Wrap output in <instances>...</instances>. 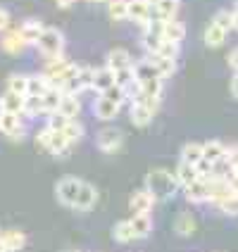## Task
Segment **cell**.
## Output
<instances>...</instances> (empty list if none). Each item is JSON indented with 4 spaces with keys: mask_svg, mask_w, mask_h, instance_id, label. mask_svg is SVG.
I'll list each match as a JSON object with an SVG mask.
<instances>
[{
    "mask_svg": "<svg viewBox=\"0 0 238 252\" xmlns=\"http://www.w3.org/2000/svg\"><path fill=\"white\" fill-rule=\"evenodd\" d=\"M145 188L150 190V195H153L157 202H165V200L176 195V190L181 188V183L176 179V174H171L167 169L157 167V169H153V171H148V176H145Z\"/></svg>",
    "mask_w": 238,
    "mask_h": 252,
    "instance_id": "cell-1",
    "label": "cell"
},
{
    "mask_svg": "<svg viewBox=\"0 0 238 252\" xmlns=\"http://www.w3.org/2000/svg\"><path fill=\"white\" fill-rule=\"evenodd\" d=\"M131 98V122L136 126H148L153 122V117L160 110V98H148V95H129Z\"/></svg>",
    "mask_w": 238,
    "mask_h": 252,
    "instance_id": "cell-2",
    "label": "cell"
},
{
    "mask_svg": "<svg viewBox=\"0 0 238 252\" xmlns=\"http://www.w3.org/2000/svg\"><path fill=\"white\" fill-rule=\"evenodd\" d=\"M36 145L43 148V150H48V153L57 155V157H65L71 148V143L67 140V136H65L62 131H53V128H48V126L36 136Z\"/></svg>",
    "mask_w": 238,
    "mask_h": 252,
    "instance_id": "cell-3",
    "label": "cell"
},
{
    "mask_svg": "<svg viewBox=\"0 0 238 252\" xmlns=\"http://www.w3.org/2000/svg\"><path fill=\"white\" fill-rule=\"evenodd\" d=\"M36 48H38L41 55H45V57L62 55V50H65V33H62L60 29L45 27L41 33V38L36 41Z\"/></svg>",
    "mask_w": 238,
    "mask_h": 252,
    "instance_id": "cell-4",
    "label": "cell"
},
{
    "mask_svg": "<svg viewBox=\"0 0 238 252\" xmlns=\"http://www.w3.org/2000/svg\"><path fill=\"white\" fill-rule=\"evenodd\" d=\"M81 179H76V176H62L55 186V195L57 200L65 205V207H71L74 210V202H76V195H79V190H81Z\"/></svg>",
    "mask_w": 238,
    "mask_h": 252,
    "instance_id": "cell-5",
    "label": "cell"
},
{
    "mask_svg": "<svg viewBox=\"0 0 238 252\" xmlns=\"http://www.w3.org/2000/svg\"><path fill=\"white\" fill-rule=\"evenodd\" d=\"M129 19L140 29H148L155 22L153 2L150 0H129Z\"/></svg>",
    "mask_w": 238,
    "mask_h": 252,
    "instance_id": "cell-6",
    "label": "cell"
},
{
    "mask_svg": "<svg viewBox=\"0 0 238 252\" xmlns=\"http://www.w3.org/2000/svg\"><path fill=\"white\" fill-rule=\"evenodd\" d=\"M148 29L157 31L162 38H167V41H171V43H181L183 36H186V27H183L179 19H167V22H157V19H155Z\"/></svg>",
    "mask_w": 238,
    "mask_h": 252,
    "instance_id": "cell-7",
    "label": "cell"
},
{
    "mask_svg": "<svg viewBox=\"0 0 238 252\" xmlns=\"http://www.w3.org/2000/svg\"><path fill=\"white\" fill-rule=\"evenodd\" d=\"M122 145H124V133L119 131V128H102L98 133V148L100 153L105 155H112L117 150H122Z\"/></svg>",
    "mask_w": 238,
    "mask_h": 252,
    "instance_id": "cell-8",
    "label": "cell"
},
{
    "mask_svg": "<svg viewBox=\"0 0 238 252\" xmlns=\"http://www.w3.org/2000/svg\"><path fill=\"white\" fill-rule=\"evenodd\" d=\"M0 133L7 136L12 140H19L24 136V122H22V114H12V112H0Z\"/></svg>",
    "mask_w": 238,
    "mask_h": 252,
    "instance_id": "cell-9",
    "label": "cell"
},
{
    "mask_svg": "<svg viewBox=\"0 0 238 252\" xmlns=\"http://www.w3.org/2000/svg\"><path fill=\"white\" fill-rule=\"evenodd\" d=\"M183 193H186V200L188 202H207L210 200V181H207V176H200L196 179L193 183H188V186H183Z\"/></svg>",
    "mask_w": 238,
    "mask_h": 252,
    "instance_id": "cell-10",
    "label": "cell"
},
{
    "mask_svg": "<svg viewBox=\"0 0 238 252\" xmlns=\"http://www.w3.org/2000/svg\"><path fill=\"white\" fill-rule=\"evenodd\" d=\"M122 110V102H114V100L105 98V95H98V100L93 102V114L98 117L100 122H110L114 119Z\"/></svg>",
    "mask_w": 238,
    "mask_h": 252,
    "instance_id": "cell-11",
    "label": "cell"
},
{
    "mask_svg": "<svg viewBox=\"0 0 238 252\" xmlns=\"http://www.w3.org/2000/svg\"><path fill=\"white\" fill-rule=\"evenodd\" d=\"M0 48H2L5 53H10V55H19V53L27 48V43H24L22 33H19L17 29H5V31H2V38H0Z\"/></svg>",
    "mask_w": 238,
    "mask_h": 252,
    "instance_id": "cell-12",
    "label": "cell"
},
{
    "mask_svg": "<svg viewBox=\"0 0 238 252\" xmlns=\"http://www.w3.org/2000/svg\"><path fill=\"white\" fill-rule=\"evenodd\" d=\"M179 7H181V0H157V2H153V17L157 22L176 19Z\"/></svg>",
    "mask_w": 238,
    "mask_h": 252,
    "instance_id": "cell-13",
    "label": "cell"
},
{
    "mask_svg": "<svg viewBox=\"0 0 238 252\" xmlns=\"http://www.w3.org/2000/svg\"><path fill=\"white\" fill-rule=\"evenodd\" d=\"M96 202H98V190L91 186V183H81V190H79V195H76V202H74V210L79 212H88L96 207Z\"/></svg>",
    "mask_w": 238,
    "mask_h": 252,
    "instance_id": "cell-14",
    "label": "cell"
},
{
    "mask_svg": "<svg viewBox=\"0 0 238 252\" xmlns=\"http://www.w3.org/2000/svg\"><path fill=\"white\" fill-rule=\"evenodd\" d=\"M105 67H110L112 71H119V69H126V67H134V57L129 50L124 48H114L107 53V60H105Z\"/></svg>",
    "mask_w": 238,
    "mask_h": 252,
    "instance_id": "cell-15",
    "label": "cell"
},
{
    "mask_svg": "<svg viewBox=\"0 0 238 252\" xmlns=\"http://www.w3.org/2000/svg\"><path fill=\"white\" fill-rule=\"evenodd\" d=\"M24 98L14 91H5L0 95V112H12V114H24Z\"/></svg>",
    "mask_w": 238,
    "mask_h": 252,
    "instance_id": "cell-16",
    "label": "cell"
},
{
    "mask_svg": "<svg viewBox=\"0 0 238 252\" xmlns=\"http://www.w3.org/2000/svg\"><path fill=\"white\" fill-rule=\"evenodd\" d=\"M155 202H157V200H155V197L150 195V190L145 188V190H138V193H134V195H131L129 207H131L134 214H143V212H153Z\"/></svg>",
    "mask_w": 238,
    "mask_h": 252,
    "instance_id": "cell-17",
    "label": "cell"
},
{
    "mask_svg": "<svg viewBox=\"0 0 238 252\" xmlns=\"http://www.w3.org/2000/svg\"><path fill=\"white\" fill-rule=\"evenodd\" d=\"M129 221H131V228H134V238H148L153 233V217H150V212L134 214Z\"/></svg>",
    "mask_w": 238,
    "mask_h": 252,
    "instance_id": "cell-18",
    "label": "cell"
},
{
    "mask_svg": "<svg viewBox=\"0 0 238 252\" xmlns=\"http://www.w3.org/2000/svg\"><path fill=\"white\" fill-rule=\"evenodd\" d=\"M43 24L38 22V19H24L22 24H19V33H22V38H24V43L27 45H36V41L41 38V33H43Z\"/></svg>",
    "mask_w": 238,
    "mask_h": 252,
    "instance_id": "cell-19",
    "label": "cell"
},
{
    "mask_svg": "<svg viewBox=\"0 0 238 252\" xmlns=\"http://www.w3.org/2000/svg\"><path fill=\"white\" fill-rule=\"evenodd\" d=\"M134 76H136V81H150V79H165L160 69L155 67L153 62L145 57V60H138V62H134Z\"/></svg>",
    "mask_w": 238,
    "mask_h": 252,
    "instance_id": "cell-20",
    "label": "cell"
},
{
    "mask_svg": "<svg viewBox=\"0 0 238 252\" xmlns=\"http://www.w3.org/2000/svg\"><path fill=\"white\" fill-rule=\"evenodd\" d=\"M57 112L65 114L67 119H76L79 112H81V102H79V95L76 93H62V100H60V107Z\"/></svg>",
    "mask_w": 238,
    "mask_h": 252,
    "instance_id": "cell-21",
    "label": "cell"
},
{
    "mask_svg": "<svg viewBox=\"0 0 238 252\" xmlns=\"http://www.w3.org/2000/svg\"><path fill=\"white\" fill-rule=\"evenodd\" d=\"M0 240L2 245L7 248V252H19L27 245V236L17 228H7V231H0Z\"/></svg>",
    "mask_w": 238,
    "mask_h": 252,
    "instance_id": "cell-22",
    "label": "cell"
},
{
    "mask_svg": "<svg viewBox=\"0 0 238 252\" xmlns=\"http://www.w3.org/2000/svg\"><path fill=\"white\" fill-rule=\"evenodd\" d=\"M224 155H226L224 143H219V140H207V143H203V159H205L207 164H214V162L224 159Z\"/></svg>",
    "mask_w": 238,
    "mask_h": 252,
    "instance_id": "cell-23",
    "label": "cell"
},
{
    "mask_svg": "<svg viewBox=\"0 0 238 252\" xmlns=\"http://www.w3.org/2000/svg\"><path fill=\"white\" fill-rule=\"evenodd\" d=\"M110 86H114V71L110 69V67L96 69V74H93V88H91V91L102 93V91H107Z\"/></svg>",
    "mask_w": 238,
    "mask_h": 252,
    "instance_id": "cell-24",
    "label": "cell"
},
{
    "mask_svg": "<svg viewBox=\"0 0 238 252\" xmlns=\"http://www.w3.org/2000/svg\"><path fill=\"white\" fill-rule=\"evenodd\" d=\"M226 33H229V31H224L219 24L210 22V27L205 29V45H207V48H219V45H224Z\"/></svg>",
    "mask_w": 238,
    "mask_h": 252,
    "instance_id": "cell-25",
    "label": "cell"
},
{
    "mask_svg": "<svg viewBox=\"0 0 238 252\" xmlns=\"http://www.w3.org/2000/svg\"><path fill=\"white\" fill-rule=\"evenodd\" d=\"M50 88V81L45 79V74H29L27 81V95H43Z\"/></svg>",
    "mask_w": 238,
    "mask_h": 252,
    "instance_id": "cell-26",
    "label": "cell"
},
{
    "mask_svg": "<svg viewBox=\"0 0 238 252\" xmlns=\"http://www.w3.org/2000/svg\"><path fill=\"white\" fill-rule=\"evenodd\" d=\"M176 179L179 183L183 186H188V183H193L196 179H200V171H198V164H188V162H179V167H176Z\"/></svg>",
    "mask_w": 238,
    "mask_h": 252,
    "instance_id": "cell-27",
    "label": "cell"
},
{
    "mask_svg": "<svg viewBox=\"0 0 238 252\" xmlns=\"http://www.w3.org/2000/svg\"><path fill=\"white\" fill-rule=\"evenodd\" d=\"M200 159H203V143H196V140H191V143H186L181 148V159L179 162H188V164H200Z\"/></svg>",
    "mask_w": 238,
    "mask_h": 252,
    "instance_id": "cell-28",
    "label": "cell"
},
{
    "mask_svg": "<svg viewBox=\"0 0 238 252\" xmlns=\"http://www.w3.org/2000/svg\"><path fill=\"white\" fill-rule=\"evenodd\" d=\"M112 238L117 240V243H122V245H126V243H131V240H134V228H131V221H129V219L114 224Z\"/></svg>",
    "mask_w": 238,
    "mask_h": 252,
    "instance_id": "cell-29",
    "label": "cell"
},
{
    "mask_svg": "<svg viewBox=\"0 0 238 252\" xmlns=\"http://www.w3.org/2000/svg\"><path fill=\"white\" fill-rule=\"evenodd\" d=\"M60 100H62V91H60V88H55V86H50V88L43 93V107H45V114L57 112Z\"/></svg>",
    "mask_w": 238,
    "mask_h": 252,
    "instance_id": "cell-30",
    "label": "cell"
},
{
    "mask_svg": "<svg viewBox=\"0 0 238 252\" xmlns=\"http://www.w3.org/2000/svg\"><path fill=\"white\" fill-rule=\"evenodd\" d=\"M107 12H110L114 22L129 19V0H110L107 2Z\"/></svg>",
    "mask_w": 238,
    "mask_h": 252,
    "instance_id": "cell-31",
    "label": "cell"
},
{
    "mask_svg": "<svg viewBox=\"0 0 238 252\" xmlns=\"http://www.w3.org/2000/svg\"><path fill=\"white\" fill-rule=\"evenodd\" d=\"M148 60L160 69L162 76H171L176 71V60H169V57H162V55H148Z\"/></svg>",
    "mask_w": 238,
    "mask_h": 252,
    "instance_id": "cell-32",
    "label": "cell"
},
{
    "mask_svg": "<svg viewBox=\"0 0 238 252\" xmlns=\"http://www.w3.org/2000/svg\"><path fill=\"white\" fill-rule=\"evenodd\" d=\"M24 114H27V117H38V114H45V107H43V95H27V98H24Z\"/></svg>",
    "mask_w": 238,
    "mask_h": 252,
    "instance_id": "cell-33",
    "label": "cell"
},
{
    "mask_svg": "<svg viewBox=\"0 0 238 252\" xmlns=\"http://www.w3.org/2000/svg\"><path fill=\"white\" fill-rule=\"evenodd\" d=\"M62 133H65V136H67V140H69L71 145H74V143H79V140L84 138L86 131H84V124H81V122H76V119H69Z\"/></svg>",
    "mask_w": 238,
    "mask_h": 252,
    "instance_id": "cell-34",
    "label": "cell"
},
{
    "mask_svg": "<svg viewBox=\"0 0 238 252\" xmlns=\"http://www.w3.org/2000/svg\"><path fill=\"white\" fill-rule=\"evenodd\" d=\"M174 228H176L179 236H191V233L196 231V219H193L191 214L183 212V214H179V219H176V226H174Z\"/></svg>",
    "mask_w": 238,
    "mask_h": 252,
    "instance_id": "cell-35",
    "label": "cell"
},
{
    "mask_svg": "<svg viewBox=\"0 0 238 252\" xmlns=\"http://www.w3.org/2000/svg\"><path fill=\"white\" fill-rule=\"evenodd\" d=\"M179 43H171L167 41V38H162V43H160V48L155 50V53H148V55H162V57H169V60H176L179 57Z\"/></svg>",
    "mask_w": 238,
    "mask_h": 252,
    "instance_id": "cell-36",
    "label": "cell"
},
{
    "mask_svg": "<svg viewBox=\"0 0 238 252\" xmlns=\"http://www.w3.org/2000/svg\"><path fill=\"white\" fill-rule=\"evenodd\" d=\"M27 81H29L27 74H12L7 79V91H14L19 95H27Z\"/></svg>",
    "mask_w": 238,
    "mask_h": 252,
    "instance_id": "cell-37",
    "label": "cell"
},
{
    "mask_svg": "<svg viewBox=\"0 0 238 252\" xmlns=\"http://www.w3.org/2000/svg\"><path fill=\"white\" fill-rule=\"evenodd\" d=\"M214 24H219V27L229 31V29H234V12H229V10H219V12L214 14V19H212Z\"/></svg>",
    "mask_w": 238,
    "mask_h": 252,
    "instance_id": "cell-38",
    "label": "cell"
},
{
    "mask_svg": "<svg viewBox=\"0 0 238 252\" xmlns=\"http://www.w3.org/2000/svg\"><path fill=\"white\" fill-rule=\"evenodd\" d=\"M67 117L65 114H60V112H50L48 114V128H53V131H65V126H67Z\"/></svg>",
    "mask_w": 238,
    "mask_h": 252,
    "instance_id": "cell-39",
    "label": "cell"
},
{
    "mask_svg": "<svg viewBox=\"0 0 238 252\" xmlns=\"http://www.w3.org/2000/svg\"><path fill=\"white\" fill-rule=\"evenodd\" d=\"M217 207L224 212V214H229V217H238V195H231V197H226V200H222Z\"/></svg>",
    "mask_w": 238,
    "mask_h": 252,
    "instance_id": "cell-40",
    "label": "cell"
},
{
    "mask_svg": "<svg viewBox=\"0 0 238 252\" xmlns=\"http://www.w3.org/2000/svg\"><path fill=\"white\" fill-rule=\"evenodd\" d=\"M5 29H10V12L0 7V33H2Z\"/></svg>",
    "mask_w": 238,
    "mask_h": 252,
    "instance_id": "cell-41",
    "label": "cell"
},
{
    "mask_svg": "<svg viewBox=\"0 0 238 252\" xmlns=\"http://www.w3.org/2000/svg\"><path fill=\"white\" fill-rule=\"evenodd\" d=\"M229 67H231V69H238V48H234V50L229 53Z\"/></svg>",
    "mask_w": 238,
    "mask_h": 252,
    "instance_id": "cell-42",
    "label": "cell"
},
{
    "mask_svg": "<svg viewBox=\"0 0 238 252\" xmlns=\"http://www.w3.org/2000/svg\"><path fill=\"white\" fill-rule=\"evenodd\" d=\"M231 95L238 100V69H236V74H234V79H231Z\"/></svg>",
    "mask_w": 238,
    "mask_h": 252,
    "instance_id": "cell-43",
    "label": "cell"
},
{
    "mask_svg": "<svg viewBox=\"0 0 238 252\" xmlns=\"http://www.w3.org/2000/svg\"><path fill=\"white\" fill-rule=\"evenodd\" d=\"M55 2H57V7H65V10H67V7H71L74 0H55Z\"/></svg>",
    "mask_w": 238,
    "mask_h": 252,
    "instance_id": "cell-44",
    "label": "cell"
},
{
    "mask_svg": "<svg viewBox=\"0 0 238 252\" xmlns=\"http://www.w3.org/2000/svg\"><path fill=\"white\" fill-rule=\"evenodd\" d=\"M234 29L238 31V10H234Z\"/></svg>",
    "mask_w": 238,
    "mask_h": 252,
    "instance_id": "cell-45",
    "label": "cell"
},
{
    "mask_svg": "<svg viewBox=\"0 0 238 252\" xmlns=\"http://www.w3.org/2000/svg\"><path fill=\"white\" fill-rule=\"evenodd\" d=\"M0 252H7V248L2 245V240H0Z\"/></svg>",
    "mask_w": 238,
    "mask_h": 252,
    "instance_id": "cell-46",
    "label": "cell"
},
{
    "mask_svg": "<svg viewBox=\"0 0 238 252\" xmlns=\"http://www.w3.org/2000/svg\"><path fill=\"white\" fill-rule=\"evenodd\" d=\"M88 2H110V0H88Z\"/></svg>",
    "mask_w": 238,
    "mask_h": 252,
    "instance_id": "cell-47",
    "label": "cell"
},
{
    "mask_svg": "<svg viewBox=\"0 0 238 252\" xmlns=\"http://www.w3.org/2000/svg\"><path fill=\"white\" fill-rule=\"evenodd\" d=\"M236 10H238V0H236Z\"/></svg>",
    "mask_w": 238,
    "mask_h": 252,
    "instance_id": "cell-48",
    "label": "cell"
},
{
    "mask_svg": "<svg viewBox=\"0 0 238 252\" xmlns=\"http://www.w3.org/2000/svg\"><path fill=\"white\" fill-rule=\"evenodd\" d=\"M150 2H157V0H150Z\"/></svg>",
    "mask_w": 238,
    "mask_h": 252,
    "instance_id": "cell-49",
    "label": "cell"
}]
</instances>
